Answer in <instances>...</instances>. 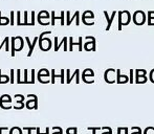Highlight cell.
<instances>
[{
	"label": "cell",
	"instance_id": "obj_1",
	"mask_svg": "<svg viewBox=\"0 0 154 134\" xmlns=\"http://www.w3.org/2000/svg\"><path fill=\"white\" fill-rule=\"evenodd\" d=\"M118 14V31H122L123 26H126L131 22L132 20V16L129 13V11L124 9V11H120Z\"/></svg>",
	"mask_w": 154,
	"mask_h": 134
},
{
	"label": "cell",
	"instance_id": "obj_2",
	"mask_svg": "<svg viewBox=\"0 0 154 134\" xmlns=\"http://www.w3.org/2000/svg\"><path fill=\"white\" fill-rule=\"evenodd\" d=\"M12 57H15V52H18L23 47V39L21 37H12Z\"/></svg>",
	"mask_w": 154,
	"mask_h": 134
},
{
	"label": "cell",
	"instance_id": "obj_3",
	"mask_svg": "<svg viewBox=\"0 0 154 134\" xmlns=\"http://www.w3.org/2000/svg\"><path fill=\"white\" fill-rule=\"evenodd\" d=\"M146 19H147V15L145 14V12H143V11H141V9L136 11L132 16V21L135 25L145 24Z\"/></svg>",
	"mask_w": 154,
	"mask_h": 134
},
{
	"label": "cell",
	"instance_id": "obj_4",
	"mask_svg": "<svg viewBox=\"0 0 154 134\" xmlns=\"http://www.w3.org/2000/svg\"><path fill=\"white\" fill-rule=\"evenodd\" d=\"M104 79L109 84L116 82V69H114V68H108L105 71V73H104Z\"/></svg>",
	"mask_w": 154,
	"mask_h": 134
},
{
	"label": "cell",
	"instance_id": "obj_5",
	"mask_svg": "<svg viewBox=\"0 0 154 134\" xmlns=\"http://www.w3.org/2000/svg\"><path fill=\"white\" fill-rule=\"evenodd\" d=\"M85 40L88 41V42H86L84 44L85 50H87V52H95V38L88 36L85 38Z\"/></svg>",
	"mask_w": 154,
	"mask_h": 134
},
{
	"label": "cell",
	"instance_id": "obj_6",
	"mask_svg": "<svg viewBox=\"0 0 154 134\" xmlns=\"http://www.w3.org/2000/svg\"><path fill=\"white\" fill-rule=\"evenodd\" d=\"M88 20H91V21H94V14L91 11H85L83 13V15H82V22L84 23L85 25H88V26H90V25H93L91 22H89Z\"/></svg>",
	"mask_w": 154,
	"mask_h": 134
},
{
	"label": "cell",
	"instance_id": "obj_7",
	"mask_svg": "<svg viewBox=\"0 0 154 134\" xmlns=\"http://www.w3.org/2000/svg\"><path fill=\"white\" fill-rule=\"evenodd\" d=\"M28 98H33V100H28L26 103V107L28 109H38V98L35 94H28Z\"/></svg>",
	"mask_w": 154,
	"mask_h": 134
},
{
	"label": "cell",
	"instance_id": "obj_8",
	"mask_svg": "<svg viewBox=\"0 0 154 134\" xmlns=\"http://www.w3.org/2000/svg\"><path fill=\"white\" fill-rule=\"evenodd\" d=\"M39 46H40V49H42L44 52L49 50L51 47L50 39H48V38H43V39L39 40Z\"/></svg>",
	"mask_w": 154,
	"mask_h": 134
},
{
	"label": "cell",
	"instance_id": "obj_9",
	"mask_svg": "<svg viewBox=\"0 0 154 134\" xmlns=\"http://www.w3.org/2000/svg\"><path fill=\"white\" fill-rule=\"evenodd\" d=\"M66 15H67L66 25H70V24H71V22H73V19H76V24H77V25L80 24V13H79V11H77V12L75 13L73 17H71V18H70V13H69V11H68V12H66Z\"/></svg>",
	"mask_w": 154,
	"mask_h": 134
},
{
	"label": "cell",
	"instance_id": "obj_10",
	"mask_svg": "<svg viewBox=\"0 0 154 134\" xmlns=\"http://www.w3.org/2000/svg\"><path fill=\"white\" fill-rule=\"evenodd\" d=\"M116 14H118V12H116V11H113L112 14H111V16H109L108 13H107V11H104V15H105L106 19H107V26H106V31H109V29H110L111 24H112V21H113V18L115 17Z\"/></svg>",
	"mask_w": 154,
	"mask_h": 134
},
{
	"label": "cell",
	"instance_id": "obj_11",
	"mask_svg": "<svg viewBox=\"0 0 154 134\" xmlns=\"http://www.w3.org/2000/svg\"><path fill=\"white\" fill-rule=\"evenodd\" d=\"M129 82V79L126 74H121V69H116V83L118 84H124Z\"/></svg>",
	"mask_w": 154,
	"mask_h": 134
},
{
	"label": "cell",
	"instance_id": "obj_12",
	"mask_svg": "<svg viewBox=\"0 0 154 134\" xmlns=\"http://www.w3.org/2000/svg\"><path fill=\"white\" fill-rule=\"evenodd\" d=\"M66 72H67V81H66L67 84H69V83L71 82V80L73 79V76H76L77 84H79V83H80V70H79V69H76L75 73H73V76H69V73H70V70H69V69H67V70H66Z\"/></svg>",
	"mask_w": 154,
	"mask_h": 134
},
{
	"label": "cell",
	"instance_id": "obj_13",
	"mask_svg": "<svg viewBox=\"0 0 154 134\" xmlns=\"http://www.w3.org/2000/svg\"><path fill=\"white\" fill-rule=\"evenodd\" d=\"M25 41L27 42V44H28V47H30V52H28V54H27V57H30V56H32V54H33V52H34V47H35V45H36L37 41H39V37H36V38L34 39L33 43L30 42L28 37H26V38H25Z\"/></svg>",
	"mask_w": 154,
	"mask_h": 134
},
{
	"label": "cell",
	"instance_id": "obj_14",
	"mask_svg": "<svg viewBox=\"0 0 154 134\" xmlns=\"http://www.w3.org/2000/svg\"><path fill=\"white\" fill-rule=\"evenodd\" d=\"M82 40H83V38H82V37H80V38H79V43H73V37H69V50L70 52H73V45H79V52H82Z\"/></svg>",
	"mask_w": 154,
	"mask_h": 134
},
{
	"label": "cell",
	"instance_id": "obj_15",
	"mask_svg": "<svg viewBox=\"0 0 154 134\" xmlns=\"http://www.w3.org/2000/svg\"><path fill=\"white\" fill-rule=\"evenodd\" d=\"M64 72H65V71H64V69H62V70H61L60 76H56V74H54V69H51V71H50V73H51V82L50 83L54 84V79H56V78H60L61 83H62V84H64V82H65V81H64Z\"/></svg>",
	"mask_w": 154,
	"mask_h": 134
},
{
	"label": "cell",
	"instance_id": "obj_16",
	"mask_svg": "<svg viewBox=\"0 0 154 134\" xmlns=\"http://www.w3.org/2000/svg\"><path fill=\"white\" fill-rule=\"evenodd\" d=\"M88 76H91V78H93V76H94L93 70L90 69V68H86V69L83 71V73H82V80H83V81H85V80L87 79Z\"/></svg>",
	"mask_w": 154,
	"mask_h": 134
},
{
	"label": "cell",
	"instance_id": "obj_17",
	"mask_svg": "<svg viewBox=\"0 0 154 134\" xmlns=\"http://www.w3.org/2000/svg\"><path fill=\"white\" fill-rule=\"evenodd\" d=\"M147 76H135V83L137 84H142V83H146L147 82Z\"/></svg>",
	"mask_w": 154,
	"mask_h": 134
},
{
	"label": "cell",
	"instance_id": "obj_18",
	"mask_svg": "<svg viewBox=\"0 0 154 134\" xmlns=\"http://www.w3.org/2000/svg\"><path fill=\"white\" fill-rule=\"evenodd\" d=\"M11 23V20L7 17H1V12H0V25L3 24H9Z\"/></svg>",
	"mask_w": 154,
	"mask_h": 134
},
{
	"label": "cell",
	"instance_id": "obj_19",
	"mask_svg": "<svg viewBox=\"0 0 154 134\" xmlns=\"http://www.w3.org/2000/svg\"><path fill=\"white\" fill-rule=\"evenodd\" d=\"M9 134H22V130L19 127H13L9 131Z\"/></svg>",
	"mask_w": 154,
	"mask_h": 134
},
{
	"label": "cell",
	"instance_id": "obj_20",
	"mask_svg": "<svg viewBox=\"0 0 154 134\" xmlns=\"http://www.w3.org/2000/svg\"><path fill=\"white\" fill-rule=\"evenodd\" d=\"M15 100H16V103L23 104V102H24V96H23L22 94H16L15 95Z\"/></svg>",
	"mask_w": 154,
	"mask_h": 134
},
{
	"label": "cell",
	"instance_id": "obj_21",
	"mask_svg": "<svg viewBox=\"0 0 154 134\" xmlns=\"http://www.w3.org/2000/svg\"><path fill=\"white\" fill-rule=\"evenodd\" d=\"M77 131H78L77 127H70L66 129V134H77Z\"/></svg>",
	"mask_w": 154,
	"mask_h": 134
},
{
	"label": "cell",
	"instance_id": "obj_22",
	"mask_svg": "<svg viewBox=\"0 0 154 134\" xmlns=\"http://www.w3.org/2000/svg\"><path fill=\"white\" fill-rule=\"evenodd\" d=\"M147 74V71L145 69H136L135 70V76H146Z\"/></svg>",
	"mask_w": 154,
	"mask_h": 134
},
{
	"label": "cell",
	"instance_id": "obj_23",
	"mask_svg": "<svg viewBox=\"0 0 154 134\" xmlns=\"http://www.w3.org/2000/svg\"><path fill=\"white\" fill-rule=\"evenodd\" d=\"M2 80H4L5 82H11V78L7 76H2L1 74V69H0V84L2 83Z\"/></svg>",
	"mask_w": 154,
	"mask_h": 134
},
{
	"label": "cell",
	"instance_id": "obj_24",
	"mask_svg": "<svg viewBox=\"0 0 154 134\" xmlns=\"http://www.w3.org/2000/svg\"><path fill=\"white\" fill-rule=\"evenodd\" d=\"M144 134H154V127H147L144 131Z\"/></svg>",
	"mask_w": 154,
	"mask_h": 134
},
{
	"label": "cell",
	"instance_id": "obj_25",
	"mask_svg": "<svg viewBox=\"0 0 154 134\" xmlns=\"http://www.w3.org/2000/svg\"><path fill=\"white\" fill-rule=\"evenodd\" d=\"M67 40H68V39H67L66 37H64L63 39H62V42L59 43V44H58V45L56 46V47H54V52H58V50H59V48H60V46L62 45V44H64L65 42H67Z\"/></svg>",
	"mask_w": 154,
	"mask_h": 134
},
{
	"label": "cell",
	"instance_id": "obj_26",
	"mask_svg": "<svg viewBox=\"0 0 154 134\" xmlns=\"http://www.w3.org/2000/svg\"><path fill=\"white\" fill-rule=\"evenodd\" d=\"M39 18H43V17H49V14L48 12H46V11H41L39 13V15H38Z\"/></svg>",
	"mask_w": 154,
	"mask_h": 134
},
{
	"label": "cell",
	"instance_id": "obj_27",
	"mask_svg": "<svg viewBox=\"0 0 154 134\" xmlns=\"http://www.w3.org/2000/svg\"><path fill=\"white\" fill-rule=\"evenodd\" d=\"M64 15H65V13L62 11V12H61V16H60V17H56V19H60V20H61V25L65 24V21H64Z\"/></svg>",
	"mask_w": 154,
	"mask_h": 134
},
{
	"label": "cell",
	"instance_id": "obj_28",
	"mask_svg": "<svg viewBox=\"0 0 154 134\" xmlns=\"http://www.w3.org/2000/svg\"><path fill=\"white\" fill-rule=\"evenodd\" d=\"M37 127H23V131L24 130H26L27 132H28V134H32V131L33 130H36Z\"/></svg>",
	"mask_w": 154,
	"mask_h": 134
},
{
	"label": "cell",
	"instance_id": "obj_29",
	"mask_svg": "<svg viewBox=\"0 0 154 134\" xmlns=\"http://www.w3.org/2000/svg\"><path fill=\"white\" fill-rule=\"evenodd\" d=\"M135 72V70H133V69H130V78H129V83H134L135 81L133 80V73Z\"/></svg>",
	"mask_w": 154,
	"mask_h": 134
},
{
	"label": "cell",
	"instance_id": "obj_30",
	"mask_svg": "<svg viewBox=\"0 0 154 134\" xmlns=\"http://www.w3.org/2000/svg\"><path fill=\"white\" fill-rule=\"evenodd\" d=\"M88 130H91V131L93 132V133L92 134H95V131H97V130H102V127H88Z\"/></svg>",
	"mask_w": 154,
	"mask_h": 134
},
{
	"label": "cell",
	"instance_id": "obj_31",
	"mask_svg": "<svg viewBox=\"0 0 154 134\" xmlns=\"http://www.w3.org/2000/svg\"><path fill=\"white\" fill-rule=\"evenodd\" d=\"M149 80L154 84V68L150 71V73H149Z\"/></svg>",
	"mask_w": 154,
	"mask_h": 134
},
{
	"label": "cell",
	"instance_id": "obj_32",
	"mask_svg": "<svg viewBox=\"0 0 154 134\" xmlns=\"http://www.w3.org/2000/svg\"><path fill=\"white\" fill-rule=\"evenodd\" d=\"M20 15H21V12H17V25H22Z\"/></svg>",
	"mask_w": 154,
	"mask_h": 134
},
{
	"label": "cell",
	"instance_id": "obj_33",
	"mask_svg": "<svg viewBox=\"0 0 154 134\" xmlns=\"http://www.w3.org/2000/svg\"><path fill=\"white\" fill-rule=\"evenodd\" d=\"M28 83H30V84H32V83H30V82L27 81V69H24V80H23V84H28Z\"/></svg>",
	"mask_w": 154,
	"mask_h": 134
},
{
	"label": "cell",
	"instance_id": "obj_34",
	"mask_svg": "<svg viewBox=\"0 0 154 134\" xmlns=\"http://www.w3.org/2000/svg\"><path fill=\"white\" fill-rule=\"evenodd\" d=\"M20 72H21V70L17 69V83L18 84H22V81L20 80Z\"/></svg>",
	"mask_w": 154,
	"mask_h": 134
},
{
	"label": "cell",
	"instance_id": "obj_35",
	"mask_svg": "<svg viewBox=\"0 0 154 134\" xmlns=\"http://www.w3.org/2000/svg\"><path fill=\"white\" fill-rule=\"evenodd\" d=\"M14 16H15V12L12 11L11 12V24L12 25H15V20H14Z\"/></svg>",
	"mask_w": 154,
	"mask_h": 134
},
{
	"label": "cell",
	"instance_id": "obj_36",
	"mask_svg": "<svg viewBox=\"0 0 154 134\" xmlns=\"http://www.w3.org/2000/svg\"><path fill=\"white\" fill-rule=\"evenodd\" d=\"M14 73H15V70L11 69V76H9V78H11V83H12V84H14V83H15V79H14Z\"/></svg>",
	"mask_w": 154,
	"mask_h": 134
},
{
	"label": "cell",
	"instance_id": "obj_37",
	"mask_svg": "<svg viewBox=\"0 0 154 134\" xmlns=\"http://www.w3.org/2000/svg\"><path fill=\"white\" fill-rule=\"evenodd\" d=\"M51 25H52V26H54V21H56V16H54V11H52V12H51Z\"/></svg>",
	"mask_w": 154,
	"mask_h": 134
},
{
	"label": "cell",
	"instance_id": "obj_38",
	"mask_svg": "<svg viewBox=\"0 0 154 134\" xmlns=\"http://www.w3.org/2000/svg\"><path fill=\"white\" fill-rule=\"evenodd\" d=\"M150 18H154V12L153 11H149L147 13V19H150Z\"/></svg>",
	"mask_w": 154,
	"mask_h": 134
},
{
	"label": "cell",
	"instance_id": "obj_39",
	"mask_svg": "<svg viewBox=\"0 0 154 134\" xmlns=\"http://www.w3.org/2000/svg\"><path fill=\"white\" fill-rule=\"evenodd\" d=\"M25 25H30L32 26V23H27V12H24V26Z\"/></svg>",
	"mask_w": 154,
	"mask_h": 134
},
{
	"label": "cell",
	"instance_id": "obj_40",
	"mask_svg": "<svg viewBox=\"0 0 154 134\" xmlns=\"http://www.w3.org/2000/svg\"><path fill=\"white\" fill-rule=\"evenodd\" d=\"M32 26L35 25V11H32Z\"/></svg>",
	"mask_w": 154,
	"mask_h": 134
},
{
	"label": "cell",
	"instance_id": "obj_41",
	"mask_svg": "<svg viewBox=\"0 0 154 134\" xmlns=\"http://www.w3.org/2000/svg\"><path fill=\"white\" fill-rule=\"evenodd\" d=\"M49 34H51V31H44V33H41V34H40L39 40L43 39V37L45 36V35H49Z\"/></svg>",
	"mask_w": 154,
	"mask_h": 134
},
{
	"label": "cell",
	"instance_id": "obj_42",
	"mask_svg": "<svg viewBox=\"0 0 154 134\" xmlns=\"http://www.w3.org/2000/svg\"><path fill=\"white\" fill-rule=\"evenodd\" d=\"M32 84L35 83V69H32Z\"/></svg>",
	"mask_w": 154,
	"mask_h": 134
},
{
	"label": "cell",
	"instance_id": "obj_43",
	"mask_svg": "<svg viewBox=\"0 0 154 134\" xmlns=\"http://www.w3.org/2000/svg\"><path fill=\"white\" fill-rule=\"evenodd\" d=\"M148 25H149V26H152V25L154 26V18L148 19Z\"/></svg>",
	"mask_w": 154,
	"mask_h": 134
},
{
	"label": "cell",
	"instance_id": "obj_44",
	"mask_svg": "<svg viewBox=\"0 0 154 134\" xmlns=\"http://www.w3.org/2000/svg\"><path fill=\"white\" fill-rule=\"evenodd\" d=\"M7 40H9V37H5V38H4V40H3V43H1V44H0V49H1L2 45H5V44H6V41H7Z\"/></svg>",
	"mask_w": 154,
	"mask_h": 134
},
{
	"label": "cell",
	"instance_id": "obj_45",
	"mask_svg": "<svg viewBox=\"0 0 154 134\" xmlns=\"http://www.w3.org/2000/svg\"><path fill=\"white\" fill-rule=\"evenodd\" d=\"M3 130H9V127H0V134H2Z\"/></svg>",
	"mask_w": 154,
	"mask_h": 134
},
{
	"label": "cell",
	"instance_id": "obj_46",
	"mask_svg": "<svg viewBox=\"0 0 154 134\" xmlns=\"http://www.w3.org/2000/svg\"><path fill=\"white\" fill-rule=\"evenodd\" d=\"M9 40H7V41H6V44H5V52H9Z\"/></svg>",
	"mask_w": 154,
	"mask_h": 134
},
{
	"label": "cell",
	"instance_id": "obj_47",
	"mask_svg": "<svg viewBox=\"0 0 154 134\" xmlns=\"http://www.w3.org/2000/svg\"><path fill=\"white\" fill-rule=\"evenodd\" d=\"M131 134H142V130H141V128H139L136 133H135V132H133V133H131Z\"/></svg>",
	"mask_w": 154,
	"mask_h": 134
},
{
	"label": "cell",
	"instance_id": "obj_48",
	"mask_svg": "<svg viewBox=\"0 0 154 134\" xmlns=\"http://www.w3.org/2000/svg\"><path fill=\"white\" fill-rule=\"evenodd\" d=\"M40 134H43V133H41V132H40ZM44 134H49V129H48V127H46V132Z\"/></svg>",
	"mask_w": 154,
	"mask_h": 134
},
{
	"label": "cell",
	"instance_id": "obj_49",
	"mask_svg": "<svg viewBox=\"0 0 154 134\" xmlns=\"http://www.w3.org/2000/svg\"><path fill=\"white\" fill-rule=\"evenodd\" d=\"M36 131H37V134H40V127H37Z\"/></svg>",
	"mask_w": 154,
	"mask_h": 134
},
{
	"label": "cell",
	"instance_id": "obj_50",
	"mask_svg": "<svg viewBox=\"0 0 154 134\" xmlns=\"http://www.w3.org/2000/svg\"><path fill=\"white\" fill-rule=\"evenodd\" d=\"M52 134H63V131H62V130H60L58 133H56V132H54V133H52Z\"/></svg>",
	"mask_w": 154,
	"mask_h": 134
},
{
	"label": "cell",
	"instance_id": "obj_51",
	"mask_svg": "<svg viewBox=\"0 0 154 134\" xmlns=\"http://www.w3.org/2000/svg\"><path fill=\"white\" fill-rule=\"evenodd\" d=\"M102 134H112V131H111V130H109L108 133H102Z\"/></svg>",
	"mask_w": 154,
	"mask_h": 134
}]
</instances>
